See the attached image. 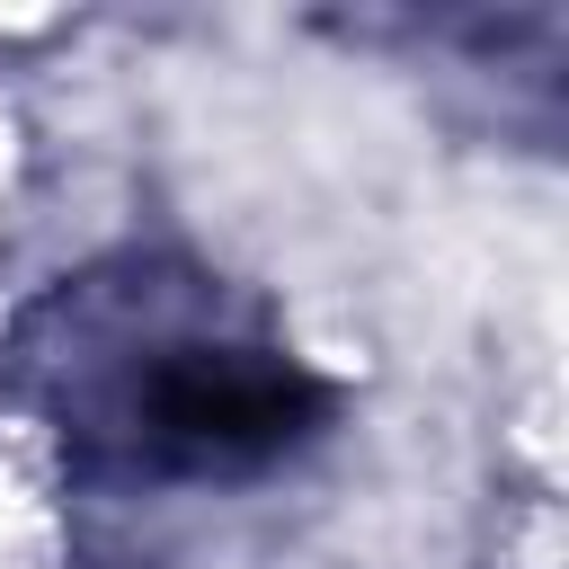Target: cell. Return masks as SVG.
Returning <instances> with one entry per match:
<instances>
[{"mask_svg":"<svg viewBox=\"0 0 569 569\" xmlns=\"http://www.w3.org/2000/svg\"><path fill=\"white\" fill-rule=\"evenodd\" d=\"M0 373L107 489H240L302 462L338 418V382L258 302L160 249L98 258L27 302Z\"/></svg>","mask_w":569,"mask_h":569,"instance_id":"obj_1","label":"cell"}]
</instances>
